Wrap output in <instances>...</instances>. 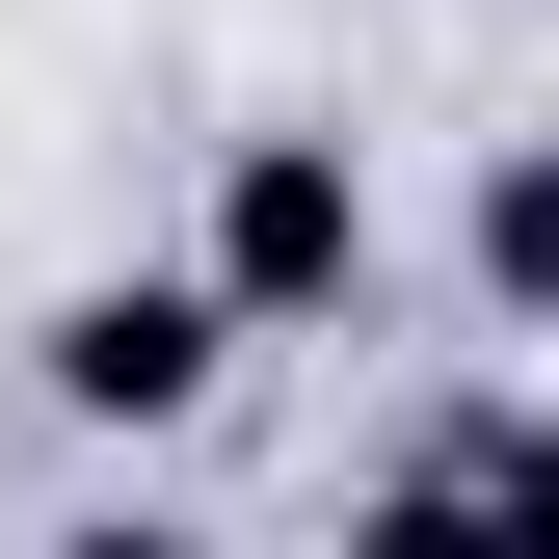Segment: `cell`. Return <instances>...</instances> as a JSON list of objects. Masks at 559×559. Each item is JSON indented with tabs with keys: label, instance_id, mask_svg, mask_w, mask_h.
Instances as JSON below:
<instances>
[{
	"label": "cell",
	"instance_id": "cell-1",
	"mask_svg": "<svg viewBox=\"0 0 559 559\" xmlns=\"http://www.w3.org/2000/svg\"><path fill=\"white\" fill-rule=\"evenodd\" d=\"M240 346H266V320L214 294V240H187V266H81V294H27V400L160 453V427H214V373H240Z\"/></svg>",
	"mask_w": 559,
	"mask_h": 559
},
{
	"label": "cell",
	"instance_id": "cell-2",
	"mask_svg": "<svg viewBox=\"0 0 559 559\" xmlns=\"http://www.w3.org/2000/svg\"><path fill=\"white\" fill-rule=\"evenodd\" d=\"M214 294L266 320V346H320V320H373V160H346L320 107H266V133H214Z\"/></svg>",
	"mask_w": 559,
	"mask_h": 559
},
{
	"label": "cell",
	"instance_id": "cell-3",
	"mask_svg": "<svg viewBox=\"0 0 559 559\" xmlns=\"http://www.w3.org/2000/svg\"><path fill=\"white\" fill-rule=\"evenodd\" d=\"M453 266H479V320H559V133H479V214H453Z\"/></svg>",
	"mask_w": 559,
	"mask_h": 559
}]
</instances>
